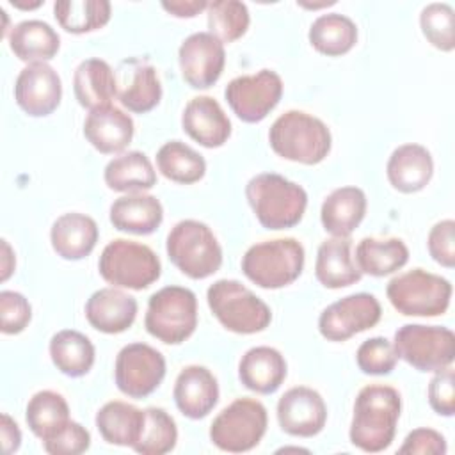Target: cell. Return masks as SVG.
<instances>
[{"label":"cell","instance_id":"6da1fadb","mask_svg":"<svg viewBox=\"0 0 455 455\" xmlns=\"http://www.w3.org/2000/svg\"><path fill=\"white\" fill-rule=\"evenodd\" d=\"M402 412L400 393L384 384L364 386L354 402L350 423V443L368 453H377L395 439L396 423Z\"/></svg>","mask_w":455,"mask_h":455},{"label":"cell","instance_id":"7a4b0ae2","mask_svg":"<svg viewBox=\"0 0 455 455\" xmlns=\"http://www.w3.org/2000/svg\"><path fill=\"white\" fill-rule=\"evenodd\" d=\"M245 197L267 229H288L300 222L307 206L306 190L275 172H261L245 185Z\"/></svg>","mask_w":455,"mask_h":455},{"label":"cell","instance_id":"3957f363","mask_svg":"<svg viewBox=\"0 0 455 455\" xmlns=\"http://www.w3.org/2000/svg\"><path fill=\"white\" fill-rule=\"evenodd\" d=\"M268 142L281 158L315 165L329 155L332 137L322 119L302 110H288L272 123Z\"/></svg>","mask_w":455,"mask_h":455},{"label":"cell","instance_id":"277c9868","mask_svg":"<svg viewBox=\"0 0 455 455\" xmlns=\"http://www.w3.org/2000/svg\"><path fill=\"white\" fill-rule=\"evenodd\" d=\"M304 247L295 238H274L251 245L242 256V272L259 288L291 284L304 268Z\"/></svg>","mask_w":455,"mask_h":455},{"label":"cell","instance_id":"5b68a950","mask_svg":"<svg viewBox=\"0 0 455 455\" xmlns=\"http://www.w3.org/2000/svg\"><path fill=\"white\" fill-rule=\"evenodd\" d=\"M171 263L190 279H206L222 265V249L213 231L199 220L174 224L165 242Z\"/></svg>","mask_w":455,"mask_h":455},{"label":"cell","instance_id":"8992f818","mask_svg":"<svg viewBox=\"0 0 455 455\" xmlns=\"http://www.w3.org/2000/svg\"><path fill=\"white\" fill-rule=\"evenodd\" d=\"M213 316L231 332L254 334L272 322L270 307L236 279H219L206 291Z\"/></svg>","mask_w":455,"mask_h":455},{"label":"cell","instance_id":"52a82bcc","mask_svg":"<svg viewBox=\"0 0 455 455\" xmlns=\"http://www.w3.org/2000/svg\"><path fill=\"white\" fill-rule=\"evenodd\" d=\"M146 331L165 345H180L197 327V299L185 286H164L148 300Z\"/></svg>","mask_w":455,"mask_h":455},{"label":"cell","instance_id":"ba28073f","mask_svg":"<svg viewBox=\"0 0 455 455\" xmlns=\"http://www.w3.org/2000/svg\"><path fill=\"white\" fill-rule=\"evenodd\" d=\"M98 270L116 288L144 290L160 277L162 265L151 247L135 240L117 238L103 247Z\"/></svg>","mask_w":455,"mask_h":455},{"label":"cell","instance_id":"9c48e42d","mask_svg":"<svg viewBox=\"0 0 455 455\" xmlns=\"http://www.w3.org/2000/svg\"><path fill=\"white\" fill-rule=\"evenodd\" d=\"M391 306L405 316L444 315L451 300V283L423 268L395 275L386 288Z\"/></svg>","mask_w":455,"mask_h":455},{"label":"cell","instance_id":"30bf717a","mask_svg":"<svg viewBox=\"0 0 455 455\" xmlns=\"http://www.w3.org/2000/svg\"><path fill=\"white\" fill-rule=\"evenodd\" d=\"M267 409L254 398H236L210 425V441L222 451L243 453L259 444L267 432Z\"/></svg>","mask_w":455,"mask_h":455},{"label":"cell","instance_id":"8fae6325","mask_svg":"<svg viewBox=\"0 0 455 455\" xmlns=\"http://www.w3.org/2000/svg\"><path fill=\"white\" fill-rule=\"evenodd\" d=\"M395 352L419 371H439L455 359V334L448 327L407 323L395 332Z\"/></svg>","mask_w":455,"mask_h":455},{"label":"cell","instance_id":"7c38bea8","mask_svg":"<svg viewBox=\"0 0 455 455\" xmlns=\"http://www.w3.org/2000/svg\"><path fill=\"white\" fill-rule=\"evenodd\" d=\"M226 101L243 123L263 121L283 96V80L272 69L233 78L224 91Z\"/></svg>","mask_w":455,"mask_h":455},{"label":"cell","instance_id":"4fadbf2b","mask_svg":"<svg viewBox=\"0 0 455 455\" xmlns=\"http://www.w3.org/2000/svg\"><path fill=\"white\" fill-rule=\"evenodd\" d=\"M165 377V357L148 343L124 345L114 366L117 389L130 398L151 395Z\"/></svg>","mask_w":455,"mask_h":455},{"label":"cell","instance_id":"5bb4252c","mask_svg":"<svg viewBox=\"0 0 455 455\" xmlns=\"http://www.w3.org/2000/svg\"><path fill=\"white\" fill-rule=\"evenodd\" d=\"M382 315L371 293H352L327 306L318 318V331L329 341H345L357 332L371 329Z\"/></svg>","mask_w":455,"mask_h":455},{"label":"cell","instance_id":"9a60e30c","mask_svg":"<svg viewBox=\"0 0 455 455\" xmlns=\"http://www.w3.org/2000/svg\"><path fill=\"white\" fill-rule=\"evenodd\" d=\"M178 62L183 80L192 89H208L224 71V43L210 32H194L181 43Z\"/></svg>","mask_w":455,"mask_h":455},{"label":"cell","instance_id":"2e32d148","mask_svg":"<svg viewBox=\"0 0 455 455\" xmlns=\"http://www.w3.org/2000/svg\"><path fill=\"white\" fill-rule=\"evenodd\" d=\"M62 82L59 73L46 62L27 64L14 84V100L18 107L32 116H50L60 103Z\"/></svg>","mask_w":455,"mask_h":455},{"label":"cell","instance_id":"e0dca14e","mask_svg":"<svg viewBox=\"0 0 455 455\" xmlns=\"http://www.w3.org/2000/svg\"><path fill=\"white\" fill-rule=\"evenodd\" d=\"M277 421L281 430L288 435L313 437L325 427V402L322 395L313 387H290L277 402Z\"/></svg>","mask_w":455,"mask_h":455},{"label":"cell","instance_id":"ac0fdd59","mask_svg":"<svg viewBox=\"0 0 455 455\" xmlns=\"http://www.w3.org/2000/svg\"><path fill=\"white\" fill-rule=\"evenodd\" d=\"M117 100L130 112L144 114L153 110L162 100V84L156 69L139 59H124L116 69Z\"/></svg>","mask_w":455,"mask_h":455},{"label":"cell","instance_id":"d6986e66","mask_svg":"<svg viewBox=\"0 0 455 455\" xmlns=\"http://www.w3.org/2000/svg\"><path fill=\"white\" fill-rule=\"evenodd\" d=\"M172 396L183 416L201 419L217 405L219 384L215 375L206 366L188 364L178 373Z\"/></svg>","mask_w":455,"mask_h":455},{"label":"cell","instance_id":"ffe728a7","mask_svg":"<svg viewBox=\"0 0 455 455\" xmlns=\"http://www.w3.org/2000/svg\"><path fill=\"white\" fill-rule=\"evenodd\" d=\"M185 133L204 148H220L231 135V121L212 96L192 98L181 114Z\"/></svg>","mask_w":455,"mask_h":455},{"label":"cell","instance_id":"44dd1931","mask_svg":"<svg viewBox=\"0 0 455 455\" xmlns=\"http://www.w3.org/2000/svg\"><path fill=\"white\" fill-rule=\"evenodd\" d=\"M137 309L135 297L126 291L116 286L100 288L85 302V318L100 332L119 334L132 327Z\"/></svg>","mask_w":455,"mask_h":455},{"label":"cell","instance_id":"7402d4cb","mask_svg":"<svg viewBox=\"0 0 455 455\" xmlns=\"http://www.w3.org/2000/svg\"><path fill=\"white\" fill-rule=\"evenodd\" d=\"M133 119L114 105L94 108L84 121L87 142L105 155L121 153L133 139Z\"/></svg>","mask_w":455,"mask_h":455},{"label":"cell","instance_id":"603a6c76","mask_svg":"<svg viewBox=\"0 0 455 455\" xmlns=\"http://www.w3.org/2000/svg\"><path fill=\"white\" fill-rule=\"evenodd\" d=\"M386 174L395 190L403 194L419 192L432 180V155L421 144H402L391 153L386 165Z\"/></svg>","mask_w":455,"mask_h":455},{"label":"cell","instance_id":"cb8c5ba5","mask_svg":"<svg viewBox=\"0 0 455 455\" xmlns=\"http://www.w3.org/2000/svg\"><path fill=\"white\" fill-rule=\"evenodd\" d=\"M286 361L283 354L267 345L249 348L238 363L240 382L259 395H270L281 387L286 379Z\"/></svg>","mask_w":455,"mask_h":455},{"label":"cell","instance_id":"d4e9b609","mask_svg":"<svg viewBox=\"0 0 455 455\" xmlns=\"http://www.w3.org/2000/svg\"><path fill=\"white\" fill-rule=\"evenodd\" d=\"M50 242L60 258L69 261L82 259L96 247L98 224L80 212L64 213L52 224Z\"/></svg>","mask_w":455,"mask_h":455},{"label":"cell","instance_id":"484cf974","mask_svg":"<svg viewBox=\"0 0 455 455\" xmlns=\"http://www.w3.org/2000/svg\"><path fill=\"white\" fill-rule=\"evenodd\" d=\"M348 236H332L320 243L315 261V275L325 288L338 290L361 281L363 272L350 254Z\"/></svg>","mask_w":455,"mask_h":455},{"label":"cell","instance_id":"4316f807","mask_svg":"<svg viewBox=\"0 0 455 455\" xmlns=\"http://www.w3.org/2000/svg\"><path fill=\"white\" fill-rule=\"evenodd\" d=\"M73 91L84 108L107 107L117 96L116 71L103 59H85L75 69Z\"/></svg>","mask_w":455,"mask_h":455},{"label":"cell","instance_id":"83f0119b","mask_svg":"<svg viewBox=\"0 0 455 455\" xmlns=\"http://www.w3.org/2000/svg\"><path fill=\"white\" fill-rule=\"evenodd\" d=\"M162 203L151 194H126L117 197L110 204V222L119 231L133 235H149L162 224Z\"/></svg>","mask_w":455,"mask_h":455},{"label":"cell","instance_id":"f1b7e54d","mask_svg":"<svg viewBox=\"0 0 455 455\" xmlns=\"http://www.w3.org/2000/svg\"><path fill=\"white\" fill-rule=\"evenodd\" d=\"M366 213V196L357 187H339L322 203L320 220L332 236H350Z\"/></svg>","mask_w":455,"mask_h":455},{"label":"cell","instance_id":"f546056e","mask_svg":"<svg viewBox=\"0 0 455 455\" xmlns=\"http://www.w3.org/2000/svg\"><path fill=\"white\" fill-rule=\"evenodd\" d=\"M94 421L100 435L108 444L133 448L140 439L144 421H146V412L137 409L132 403L112 400V402H107L96 412Z\"/></svg>","mask_w":455,"mask_h":455},{"label":"cell","instance_id":"4dcf8cb0","mask_svg":"<svg viewBox=\"0 0 455 455\" xmlns=\"http://www.w3.org/2000/svg\"><path fill=\"white\" fill-rule=\"evenodd\" d=\"M11 52L25 62H46L55 57L60 46L59 34L43 20H25L9 30Z\"/></svg>","mask_w":455,"mask_h":455},{"label":"cell","instance_id":"1f68e13d","mask_svg":"<svg viewBox=\"0 0 455 455\" xmlns=\"http://www.w3.org/2000/svg\"><path fill=\"white\" fill-rule=\"evenodd\" d=\"M105 183L114 192H144L156 185V172L142 151H128L114 156L103 172Z\"/></svg>","mask_w":455,"mask_h":455},{"label":"cell","instance_id":"d6a6232c","mask_svg":"<svg viewBox=\"0 0 455 455\" xmlns=\"http://www.w3.org/2000/svg\"><path fill=\"white\" fill-rule=\"evenodd\" d=\"M25 419L28 428L43 443L62 432L69 419V405L66 398L52 389L37 391L27 403Z\"/></svg>","mask_w":455,"mask_h":455},{"label":"cell","instance_id":"836d02e7","mask_svg":"<svg viewBox=\"0 0 455 455\" xmlns=\"http://www.w3.org/2000/svg\"><path fill=\"white\" fill-rule=\"evenodd\" d=\"M409 261V249L400 238H363L355 247V265L363 274L382 277Z\"/></svg>","mask_w":455,"mask_h":455},{"label":"cell","instance_id":"e575fe53","mask_svg":"<svg viewBox=\"0 0 455 455\" xmlns=\"http://www.w3.org/2000/svg\"><path fill=\"white\" fill-rule=\"evenodd\" d=\"M50 357L57 370L68 377H82L89 373L94 364V345L92 341L73 329L59 331L52 336Z\"/></svg>","mask_w":455,"mask_h":455},{"label":"cell","instance_id":"d590c367","mask_svg":"<svg viewBox=\"0 0 455 455\" xmlns=\"http://www.w3.org/2000/svg\"><path fill=\"white\" fill-rule=\"evenodd\" d=\"M311 46L329 57H338L354 48L357 43L355 23L339 12H329L318 16L309 27Z\"/></svg>","mask_w":455,"mask_h":455},{"label":"cell","instance_id":"8d00e7d4","mask_svg":"<svg viewBox=\"0 0 455 455\" xmlns=\"http://www.w3.org/2000/svg\"><path fill=\"white\" fill-rule=\"evenodd\" d=\"M156 167L167 180L183 185L199 181L206 172L203 155L181 140H169L158 149Z\"/></svg>","mask_w":455,"mask_h":455},{"label":"cell","instance_id":"74e56055","mask_svg":"<svg viewBox=\"0 0 455 455\" xmlns=\"http://www.w3.org/2000/svg\"><path fill=\"white\" fill-rule=\"evenodd\" d=\"M57 23L71 34H85L105 27L110 20L107 0H60L53 4Z\"/></svg>","mask_w":455,"mask_h":455},{"label":"cell","instance_id":"f35d334b","mask_svg":"<svg viewBox=\"0 0 455 455\" xmlns=\"http://www.w3.org/2000/svg\"><path fill=\"white\" fill-rule=\"evenodd\" d=\"M206 23L210 34L222 43H233L240 39L251 23L249 9L238 0H213L208 2Z\"/></svg>","mask_w":455,"mask_h":455},{"label":"cell","instance_id":"ab89813d","mask_svg":"<svg viewBox=\"0 0 455 455\" xmlns=\"http://www.w3.org/2000/svg\"><path fill=\"white\" fill-rule=\"evenodd\" d=\"M144 412V428L133 450L142 455H164L174 450L178 441V428L172 416L160 407H148Z\"/></svg>","mask_w":455,"mask_h":455},{"label":"cell","instance_id":"60d3db41","mask_svg":"<svg viewBox=\"0 0 455 455\" xmlns=\"http://www.w3.org/2000/svg\"><path fill=\"white\" fill-rule=\"evenodd\" d=\"M455 12L446 2H432L421 9L419 27L427 41L443 52H451L455 46L453 36Z\"/></svg>","mask_w":455,"mask_h":455},{"label":"cell","instance_id":"b9f144b4","mask_svg":"<svg viewBox=\"0 0 455 455\" xmlns=\"http://www.w3.org/2000/svg\"><path fill=\"white\" fill-rule=\"evenodd\" d=\"M398 355L389 339L382 336L363 341L355 352V363L366 375H387L395 370Z\"/></svg>","mask_w":455,"mask_h":455},{"label":"cell","instance_id":"7bdbcfd3","mask_svg":"<svg viewBox=\"0 0 455 455\" xmlns=\"http://www.w3.org/2000/svg\"><path fill=\"white\" fill-rule=\"evenodd\" d=\"M30 318L32 307L25 295L12 290L0 291V331L4 334H20Z\"/></svg>","mask_w":455,"mask_h":455},{"label":"cell","instance_id":"ee69618b","mask_svg":"<svg viewBox=\"0 0 455 455\" xmlns=\"http://www.w3.org/2000/svg\"><path fill=\"white\" fill-rule=\"evenodd\" d=\"M428 403L441 416H453L455 412V371L446 366L432 377L428 384Z\"/></svg>","mask_w":455,"mask_h":455},{"label":"cell","instance_id":"f6af8a7d","mask_svg":"<svg viewBox=\"0 0 455 455\" xmlns=\"http://www.w3.org/2000/svg\"><path fill=\"white\" fill-rule=\"evenodd\" d=\"M89 446H91L89 430L73 419L53 439L43 443L44 451L50 455H78L87 451Z\"/></svg>","mask_w":455,"mask_h":455},{"label":"cell","instance_id":"bcb514c9","mask_svg":"<svg viewBox=\"0 0 455 455\" xmlns=\"http://www.w3.org/2000/svg\"><path fill=\"white\" fill-rule=\"evenodd\" d=\"M428 252L434 261L446 268H453L455 265V222L451 219H444L428 233L427 238Z\"/></svg>","mask_w":455,"mask_h":455},{"label":"cell","instance_id":"7dc6e473","mask_svg":"<svg viewBox=\"0 0 455 455\" xmlns=\"http://www.w3.org/2000/svg\"><path fill=\"white\" fill-rule=\"evenodd\" d=\"M448 450L446 439L434 428H416L407 434L403 444L398 448L400 455H444Z\"/></svg>","mask_w":455,"mask_h":455},{"label":"cell","instance_id":"c3c4849f","mask_svg":"<svg viewBox=\"0 0 455 455\" xmlns=\"http://www.w3.org/2000/svg\"><path fill=\"white\" fill-rule=\"evenodd\" d=\"M0 437H2V448H4V453H14L20 444H21V432H20V427L18 423L7 414L4 412L0 416Z\"/></svg>","mask_w":455,"mask_h":455},{"label":"cell","instance_id":"681fc988","mask_svg":"<svg viewBox=\"0 0 455 455\" xmlns=\"http://www.w3.org/2000/svg\"><path fill=\"white\" fill-rule=\"evenodd\" d=\"M162 7L176 18H194L196 14L208 9L206 0H164Z\"/></svg>","mask_w":455,"mask_h":455},{"label":"cell","instance_id":"f907efd6","mask_svg":"<svg viewBox=\"0 0 455 455\" xmlns=\"http://www.w3.org/2000/svg\"><path fill=\"white\" fill-rule=\"evenodd\" d=\"M14 267H16L14 252H12L11 245L7 243V240H2V274H0L2 283L11 277V274L14 272Z\"/></svg>","mask_w":455,"mask_h":455},{"label":"cell","instance_id":"816d5d0a","mask_svg":"<svg viewBox=\"0 0 455 455\" xmlns=\"http://www.w3.org/2000/svg\"><path fill=\"white\" fill-rule=\"evenodd\" d=\"M14 7H20V9H36V7H39V5H43V2L41 0H37V2H34V4H27V2H11Z\"/></svg>","mask_w":455,"mask_h":455},{"label":"cell","instance_id":"f5cc1de1","mask_svg":"<svg viewBox=\"0 0 455 455\" xmlns=\"http://www.w3.org/2000/svg\"><path fill=\"white\" fill-rule=\"evenodd\" d=\"M300 5H304V7H309V9H318V7H325V5H334V2L331 0V2H322V4H304V2H299Z\"/></svg>","mask_w":455,"mask_h":455},{"label":"cell","instance_id":"db71d44e","mask_svg":"<svg viewBox=\"0 0 455 455\" xmlns=\"http://www.w3.org/2000/svg\"><path fill=\"white\" fill-rule=\"evenodd\" d=\"M281 451H306L307 453V450H304V448H283L277 453H281Z\"/></svg>","mask_w":455,"mask_h":455}]
</instances>
